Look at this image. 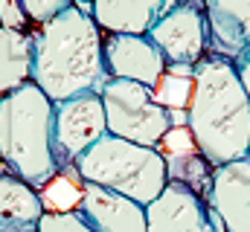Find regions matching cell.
Listing matches in <instances>:
<instances>
[{
  "instance_id": "20",
  "label": "cell",
  "mask_w": 250,
  "mask_h": 232,
  "mask_svg": "<svg viewBox=\"0 0 250 232\" xmlns=\"http://www.w3.org/2000/svg\"><path fill=\"white\" fill-rule=\"evenodd\" d=\"M21 6H23V12H26L29 20L47 23V20H53L56 15H62L64 9H70L76 3L73 0H21Z\"/></svg>"
},
{
  "instance_id": "2",
  "label": "cell",
  "mask_w": 250,
  "mask_h": 232,
  "mask_svg": "<svg viewBox=\"0 0 250 232\" xmlns=\"http://www.w3.org/2000/svg\"><path fill=\"white\" fill-rule=\"evenodd\" d=\"M187 125L209 166L218 169L248 157L250 96L233 61L209 56L195 64V90L187 108Z\"/></svg>"
},
{
  "instance_id": "9",
  "label": "cell",
  "mask_w": 250,
  "mask_h": 232,
  "mask_svg": "<svg viewBox=\"0 0 250 232\" xmlns=\"http://www.w3.org/2000/svg\"><path fill=\"white\" fill-rule=\"evenodd\" d=\"M102 50H105L108 78H128V81L154 87L166 70V58L148 35L108 32V38L102 41Z\"/></svg>"
},
{
  "instance_id": "17",
  "label": "cell",
  "mask_w": 250,
  "mask_h": 232,
  "mask_svg": "<svg viewBox=\"0 0 250 232\" xmlns=\"http://www.w3.org/2000/svg\"><path fill=\"white\" fill-rule=\"evenodd\" d=\"M192 90H195V67L166 64L160 81L151 87V96L157 105H163L169 111H184V108H189Z\"/></svg>"
},
{
  "instance_id": "11",
  "label": "cell",
  "mask_w": 250,
  "mask_h": 232,
  "mask_svg": "<svg viewBox=\"0 0 250 232\" xmlns=\"http://www.w3.org/2000/svg\"><path fill=\"white\" fill-rule=\"evenodd\" d=\"M76 212L96 232H146V206L96 183H82Z\"/></svg>"
},
{
  "instance_id": "5",
  "label": "cell",
  "mask_w": 250,
  "mask_h": 232,
  "mask_svg": "<svg viewBox=\"0 0 250 232\" xmlns=\"http://www.w3.org/2000/svg\"><path fill=\"white\" fill-rule=\"evenodd\" d=\"M99 96L105 105L108 134L114 136L157 148L163 134L172 128V111L154 102L148 84L128 81V78H108Z\"/></svg>"
},
{
  "instance_id": "4",
  "label": "cell",
  "mask_w": 250,
  "mask_h": 232,
  "mask_svg": "<svg viewBox=\"0 0 250 232\" xmlns=\"http://www.w3.org/2000/svg\"><path fill=\"white\" fill-rule=\"evenodd\" d=\"M73 166L84 183L120 192L140 206H148L169 183L166 160L157 148L128 142L114 134H105L99 142H93Z\"/></svg>"
},
{
  "instance_id": "21",
  "label": "cell",
  "mask_w": 250,
  "mask_h": 232,
  "mask_svg": "<svg viewBox=\"0 0 250 232\" xmlns=\"http://www.w3.org/2000/svg\"><path fill=\"white\" fill-rule=\"evenodd\" d=\"M26 12L21 6V0H0V23L9 29H23L26 26Z\"/></svg>"
},
{
  "instance_id": "25",
  "label": "cell",
  "mask_w": 250,
  "mask_h": 232,
  "mask_svg": "<svg viewBox=\"0 0 250 232\" xmlns=\"http://www.w3.org/2000/svg\"><path fill=\"white\" fill-rule=\"evenodd\" d=\"M215 232H227V230H215Z\"/></svg>"
},
{
  "instance_id": "26",
  "label": "cell",
  "mask_w": 250,
  "mask_h": 232,
  "mask_svg": "<svg viewBox=\"0 0 250 232\" xmlns=\"http://www.w3.org/2000/svg\"><path fill=\"white\" fill-rule=\"evenodd\" d=\"M248 160H250V148H248Z\"/></svg>"
},
{
  "instance_id": "3",
  "label": "cell",
  "mask_w": 250,
  "mask_h": 232,
  "mask_svg": "<svg viewBox=\"0 0 250 232\" xmlns=\"http://www.w3.org/2000/svg\"><path fill=\"white\" fill-rule=\"evenodd\" d=\"M0 160L32 189L62 172L53 142V102L35 81L0 96Z\"/></svg>"
},
{
  "instance_id": "22",
  "label": "cell",
  "mask_w": 250,
  "mask_h": 232,
  "mask_svg": "<svg viewBox=\"0 0 250 232\" xmlns=\"http://www.w3.org/2000/svg\"><path fill=\"white\" fill-rule=\"evenodd\" d=\"M233 64H236V73H239V78H242V84H245V90H248V96H250V47Z\"/></svg>"
},
{
  "instance_id": "16",
  "label": "cell",
  "mask_w": 250,
  "mask_h": 232,
  "mask_svg": "<svg viewBox=\"0 0 250 232\" xmlns=\"http://www.w3.org/2000/svg\"><path fill=\"white\" fill-rule=\"evenodd\" d=\"M166 160V177L172 183H181L192 189L195 194H201L207 200L209 189H212V172L215 166H209V160L195 148V151H187V154H175V157H163Z\"/></svg>"
},
{
  "instance_id": "23",
  "label": "cell",
  "mask_w": 250,
  "mask_h": 232,
  "mask_svg": "<svg viewBox=\"0 0 250 232\" xmlns=\"http://www.w3.org/2000/svg\"><path fill=\"white\" fill-rule=\"evenodd\" d=\"M189 3H195V6H198V9H201V6H204V0H189Z\"/></svg>"
},
{
  "instance_id": "24",
  "label": "cell",
  "mask_w": 250,
  "mask_h": 232,
  "mask_svg": "<svg viewBox=\"0 0 250 232\" xmlns=\"http://www.w3.org/2000/svg\"><path fill=\"white\" fill-rule=\"evenodd\" d=\"M87 3H93V0H79V6H87Z\"/></svg>"
},
{
  "instance_id": "6",
  "label": "cell",
  "mask_w": 250,
  "mask_h": 232,
  "mask_svg": "<svg viewBox=\"0 0 250 232\" xmlns=\"http://www.w3.org/2000/svg\"><path fill=\"white\" fill-rule=\"evenodd\" d=\"M108 134L105 105L99 93H84L67 102H53V142L59 166H73L93 142Z\"/></svg>"
},
{
  "instance_id": "8",
  "label": "cell",
  "mask_w": 250,
  "mask_h": 232,
  "mask_svg": "<svg viewBox=\"0 0 250 232\" xmlns=\"http://www.w3.org/2000/svg\"><path fill=\"white\" fill-rule=\"evenodd\" d=\"M148 38L163 53L166 64L195 67L207 53V18H204V9H198L189 0L178 3L172 12H166L148 29Z\"/></svg>"
},
{
  "instance_id": "1",
  "label": "cell",
  "mask_w": 250,
  "mask_h": 232,
  "mask_svg": "<svg viewBox=\"0 0 250 232\" xmlns=\"http://www.w3.org/2000/svg\"><path fill=\"white\" fill-rule=\"evenodd\" d=\"M32 44V81L47 93L50 102L99 93L108 81L99 23L82 6H70L53 20L41 23Z\"/></svg>"
},
{
  "instance_id": "10",
  "label": "cell",
  "mask_w": 250,
  "mask_h": 232,
  "mask_svg": "<svg viewBox=\"0 0 250 232\" xmlns=\"http://www.w3.org/2000/svg\"><path fill=\"white\" fill-rule=\"evenodd\" d=\"M209 209L221 218L227 232H250V160H233L212 172L207 194Z\"/></svg>"
},
{
  "instance_id": "19",
  "label": "cell",
  "mask_w": 250,
  "mask_h": 232,
  "mask_svg": "<svg viewBox=\"0 0 250 232\" xmlns=\"http://www.w3.org/2000/svg\"><path fill=\"white\" fill-rule=\"evenodd\" d=\"M38 232H96L76 209L73 212H44L38 221Z\"/></svg>"
},
{
  "instance_id": "15",
  "label": "cell",
  "mask_w": 250,
  "mask_h": 232,
  "mask_svg": "<svg viewBox=\"0 0 250 232\" xmlns=\"http://www.w3.org/2000/svg\"><path fill=\"white\" fill-rule=\"evenodd\" d=\"M35 44L23 29L0 26V96L32 81Z\"/></svg>"
},
{
  "instance_id": "18",
  "label": "cell",
  "mask_w": 250,
  "mask_h": 232,
  "mask_svg": "<svg viewBox=\"0 0 250 232\" xmlns=\"http://www.w3.org/2000/svg\"><path fill=\"white\" fill-rule=\"evenodd\" d=\"M82 183L84 180L79 177L76 166H64L62 172L53 180H47L38 192V197L44 203V212H73V209H79Z\"/></svg>"
},
{
  "instance_id": "12",
  "label": "cell",
  "mask_w": 250,
  "mask_h": 232,
  "mask_svg": "<svg viewBox=\"0 0 250 232\" xmlns=\"http://www.w3.org/2000/svg\"><path fill=\"white\" fill-rule=\"evenodd\" d=\"M207 50L236 61L250 47V0H204Z\"/></svg>"
},
{
  "instance_id": "14",
  "label": "cell",
  "mask_w": 250,
  "mask_h": 232,
  "mask_svg": "<svg viewBox=\"0 0 250 232\" xmlns=\"http://www.w3.org/2000/svg\"><path fill=\"white\" fill-rule=\"evenodd\" d=\"M41 215L38 189L15 174H0V232H38Z\"/></svg>"
},
{
  "instance_id": "7",
  "label": "cell",
  "mask_w": 250,
  "mask_h": 232,
  "mask_svg": "<svg viewBox=\"0 0 250 232\" xmlns=\"http://www.w3.org/2000/svg\"><path fill=\"white\" fill-rule=\"evenodd\" d=\"M224 230L221 218L209 203L181 183H166V189L146 206V232H215Z\"/></svg>"
},
{
  "instance_id": "13",
  "label": "cell",
  "mask_w": 250,
  "mask_h": 232,
  "mask_svg": "<svg viewBox=\"0 0 250 232\" xmlns=\"http://www.w3.org/2000/svg\"><path fill=\"white\" fill-rule=\"evenodd\" d=\"M184 0H93L90 15L105 32L148 35V29Z\"/></svg>"
}]
</instances>
